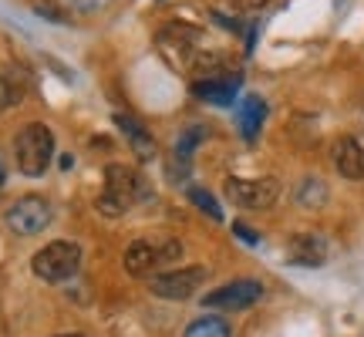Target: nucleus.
I'll use <instances>...</instances> for the list:
<instances>
[{
  "instance_id": "4be33fe9",
  "label": "nucleus",
  "mask_w": 364,
  "mask_h": 337,
  "mask_svg": "<svg viewBox=\"0 0 364 337\" xmlns=\"http://www.w3.org/2000/svg\"><path fill=\"white\" fill-rule=\"evenodd\" d=\"M4 179H7V162H4V156H0V186H4Z\"/></svg>"
},
{
  "instance_id": "f3484780",
  "label": "nucleus",
  "mask_w": 364,
  "mask_h": 337,
  "mask_svg": "<svg viewBox=\"0 0 364 337\" xmlns=\"http://www.w3.org/2000/svg\"><path fill=\"white\" fill-rule=\"evenodd\" d=\"M118 125L125 129V135H132V139H135V145H139L142 152H149V149H152V139H149V132H145L142 125L135 122V118H125V115H118Z\"/></svg>"
},
{
  "instance_id": "0eeeda50",
  "label": "nucleus",
  "mask_w": 364,
  "mask_h": 337,
  "mask_svg": "<svg viewBox=\"0 0 364 337\" xmlns=\"http://www.w3.org/2000/svg\"><path fill=\"white\" fill-rule=\"evenodd\" d=\"M280 196L277 179H226V199L240 209H270Z\"/></svg>"
},
{
  "instance_id": "6ab92c4d",
  "label": "nucleus",
  "mask_w": 364,
  "mask_h": 337,
  "mask_svg": "<svg viewBox=\"0 0 364 337\" xmlns=\"http://www.w3.org/2000/svg\"><path fill=\"white\" fill-rule=\"evenodd\" d=\"M233 230H236V236H240V240H243V243H250V247H257V243H260V236L253 233V230H250V226H243V223H236Z\"/></svg>"
},
{
  "instance_id": "9d476101",
  "label": "nucleus",
  "mask_w": 364,
  "mask_h": 337,
  "mask_svg": "<svg viewBox=\"0 0 364 337\" xmlns=\"http://www.w3.org/2000/svg\"><path fill=\"white\" fill-rule=\"evenodd\" d=\"M331 159H334V168H338L344 179H364V142L361 139H351V135L338 139L334 149H331Z\"/></svg>"
},
{
  "instance_id": "39448f33",
  "label": "nucleus",
  "mask_w": 364,
  "mask_h": 337,
  "mask_svg": "<svg viewBox=\"0 0 364 337\" xmlns=\"http://www.w3.org/2000/svg\"><path fill=\"white\" fill-rule=\"evenodd\" d=\"M51 203L44 196H21L7 209V226L14 236H41L51 226Z\"/></svg>"
},
{
  "instance_id": "6e6552de",
  "label": "nucleus",
  "mask_w": 364,
  "mask_h": 337,
  "mask_svg": "<svg viewBox=\"0 0 364 337\" xmlns=\"http://www.w3.org/2000/svg\"><path fill=\"white\" fill-rule=\"evenodd\" d=\"M203 284H206V270L203 267H182V270L156 273L149 287L162 300H186V297H193Z\"/></svg>"
},
{
  "instance_id": "9b49d317",
  "label": "nucleus",
  "mask_w": 364,
  "mask_h": 337,
  "mask_svg": "<svg viewBox=\"0 0 364 337\" xmlns=\"http://www.w3.org/2000/svg\"><path fill=\"white\" fill-rule=\"evenodd\" d=\"M287 260L297 267H321L327 260V240L317 233H300L290 240L287 247Z\"/></svg>"
},
{
  "instance_id": "1a4fd4ad",
  "label": "nucleus",
  "mask_w": 364,
  "mask_h": 337,
  "mask_svg": "<svg viewBox=\"0 0 364 337\" xmlns=\"http://www.w3.org/2000/svg\"><path fill=\"white\" fill-rule=\"evenodd\" d=\"M196 98H203L209 105H233L236 102V91H240V75L236 71H209L203 78H196L189 85Z\"/></svg>"
},
{
  "instance_id": "aec40b11",
  "label": "nucleus",
  "mask_w": 364,
  "mask_h": 337,
  "mask_svg": "<svg viewBox=\"0 0 364 337\" xmlns=\"http://www.w3.org/2000/svg\"><path fill=\"white\" fill-rule=\"evenodd\" d=\"M270 0H240V7L243 11H260V7H267Z\"/></svg>"
},
{
  "instance_id": "a211bd4d",
  "label": "nucleus",
  "mask_w": 364,
  "mask_h": 337,
  "mask_svg": "<svg viewBox=\"0 0 364 337\" xmlns=\"http://www.w3.org/2000/svg\"><path fill=\"white\" fill-rule=\"evenodd\" d=\"M75 11H81V14H98V11H105L112 0H68Z\"/></svg>"
},
{
  "instance_id": "f8f14e48",
  "label": "nucleus",
  "mask_w": 364,
  "mask_h": 337,
  "mask_svg": "<svg viewBox=\"0 0 364 337\" xmlns=\"http://www.w3.org/2000/svg\"><path fill=\"white\" fill-rule=\"evenodd\" d=\"M263 122H267V102H263L260 95H247L243 102L236 105V125H240V135L247 142H253L260 135Z\"/></svg>"
},
{
  "instance_id": "f257e3e1",
  "label": "nucleus",
  "mask_w": 364,
  "mask_h": 337,
  "mask_svg": "<svg viewBox=\"0 0 364 337\" xmlns=\"http://www.w3.org/2000/svg\"><path fill=\"white\" fill-rule=\"evenodd\" d=\"M149 196L145 179L129 166H108L105 168V189L98 196V209L105 216H122L125 209H132L135 203H142Z\"/></svg>"
},
{
  "instance_id": "20e7f679",
  "label": "nucleus",
  "mask_w": 364,
  "mask_h": 337,
  "mask_svg": "<svg viewBox=\"0 0 364 337\" xmlns=\"http://www.w3.org/2000/svg\"><path fill=\"white\" fill-rule=\"evenodd\" d=\"M182 257V247L172 240V236H159V240H135L129 250H125V270L132 277H149L152 270H159L162 263H172V260Z\"/></svg>"
},
{
  "instance_id": "ddd939ff",
  "label": "nucleus",
  "mask_w": 364,
  "mask_h": 337,
  "mask_svg": "<svg viewBox=\"0 0 364 337\" xmlns=\"http://www.w3.org/2000/svg\"><path fill=\"white\" fill-rule=\"evenodd\" d=\"M182 337H233V331L223 317H196Z\"/></svg>"
},
{
  "instance_id": "4468645a",
  "label": "nucleus",
  "mask_w": 364,
  "mask_h": 337,
  "mask_svg": "<svg viewBox=\"0 0 364 337\" xmlns=\"http://www.w3.org/2000/svg\"><path fill=\"white\" fill-rule=\"evenodd\" d=\"M297 203L304 209H321L327 203V186L321 179H314V176H307V179L297 186Z\"/></svg>"
},
{
  "instance_id": "f03ea898",
  "label": "nucleus",
  "mask_w": 364,
  "mask_h": 337,
  "mask_svg": "<svg viewBox=\"0 0 364 337\" xmlns=\"http://www.w3.org/2000/svg\"><path fill=\"white\" fill-rule=\"evenodd\" d=\"M14 159H17V168L24 176H31V179L44 176L54 159V132L44 122L24 125L17 132V139H14Z\"/></svg>"
},
{
  "instance_id": "412c9836",
  "label": "nucleus",
  "mask_w": 364,
  "mask_h": 337,
  "mask_svg": "<svg viewBox=\"0 0 364 337\" xmlns=\"http://www.w3.org/2000/svg\"><path fill=\"white\" fill-rule=\"evenodd\" d=\"M11 105V95H7V85H4V78H0V112Z\"/></svg>"
},
{
  "instance_id": "7ed1b4c3",
  "label": "nucleus",
  "mask_w": 364,
  "mask_h": 337,
  "mask_svg": "<svg viewBox=\"0 0 364 337\" xmlns=\"http://www.w3.org/2000/svg\"><path fill=\"white\" fill-rule=\"evenodd\" d=\"M81 267V247L71 240H54L48 247H41L31 260V270L34 277L48 280V284H65L71 280Z\"/></svg>"
},
{
  "instance_id": "5701e85b",
  "label": "nucleus",
  "mask_w": 364,
  "mask_h": 337,
  "mask_svg": "<svg viewBox=\"0 0 364 337\" xmlns=\"http://www.w3.org/2000/svg\"><path fill=\"white\" fill-rule=\"evenodd\" d=\"M58 337H85V334H58Z\"/></svg>"
},
{
  "instance_id": "423d86ee",
  "label": "nucleus",
  "mask_w": 364,
  "mask_h": 337,
  "mask_svg": "<svg viewBox=\"0 0 364 337\" xmlns=\"http://www.w3.org/2000/svg\"><path fill=\"white\" fill-rule=\"evenodd\" d=\"M260 297H263L260 280L243 277V280H230V284L209 290L206 297H203V307H209V311H247V307H253Z\"/></svg>"
},
{
  "instance_id": "2eb2a0df",
  "label": "nucleus",
  "mask_w": 364,
  "mask_h": 337,
  "mask_svg": "<svg viewBox=\"0 0 364 337\" xmlns=\"http://www.w3.org/2000/svg\"><path fill=\"white\" fill-rule=\"evenodd\" d=\"M203 135H206V132L199 129V125H193V129H186V132H182V139L176 142V159H179V162H189V156H193V149H196L199 142H203Z\"/></svg>"
},
{
  "instance_id": "dca6fc26",
  "label": "nucleus",
  "mask_w": 364,
  "mask_h": 337,
  "mask_svg": "<svg viewBox=\"0 0 364 337\" xmlns=\"http://www.w3.org/2000/svg\"><path fill=\"white\" fill-rule=\"evenodd\" d=\"M189 203H193V206H199L203 213H206V216H213V220H223L220 203H216V199H213V196H209L206 189H199V186H193V189H189Z\"/></svg>"
}]
</instances>
